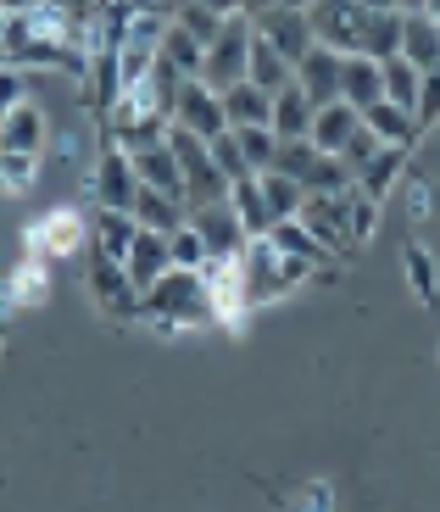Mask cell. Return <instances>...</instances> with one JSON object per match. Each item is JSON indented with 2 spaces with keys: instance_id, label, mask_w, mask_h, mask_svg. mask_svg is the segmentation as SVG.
I'll return each mask as SVG.
<instances>
[{
  "instance_id": "obj_1",
  "label": "cell",
  "mask_w": 440,
  "mask_h": 512,
  "mask_svg": "<svg viewBox=\"0 0 440 512\" xmlns=\"http://www.w3.org/2000/svg\"><path fill=\"white\" fill-rule=\"evenodd\" d=\"M240 268H246L251 307H262V301H279V295H290L296 284L318 279V262H307V256H285L279 245L268 240V234H251V240H246V251H240Z\"/></svg>"
},
{
  "instance_id": "obj_36",
  "label": "cell",
  "mask_w": 440,
  "mask_h": 512,
  "mask_svg": "<svg viewBox=\"0 0 440 512\" xmlns=\"http://www.w3.org/2000/svg\"><path fill=\"white\" fill-rule=\"evenodd\" d=\"M418 128H440V67L424 73V90H418V106H413Z\"/></svg>"
},
{
  "instance_id": "obj_15",
  "label": "cell",
  "mask_w": 440,
  "mask_h": 512,
  "mask_svg": "<svg viewBox=\"0 0 440 512\" xmlns=\"http://www.w3.org/2000/svg\"><path fill=\"white\" fill-rule=\"evenodd\" d=\"M156 67H162V73H179V78H201V67H207V45L173 17L168 34H162V51H156Z\"/></svg>"
},
{
  "instance_id": "obj_24",
  "label": "cell",
  "mask_w": 440,
  "mask_h": 512,
  "mask_svg": "<svg viewBox=\"0 0 440 512\" xmlns=\"http://www.w3.org/2000/svg\"><path fill=\"white\" fill-rule=\"evenodd\" d=\"M223 112H229V128H240V123H273V95L262 90V84H251V78H240V84H229V90H223Z\"/></svg>"
},
{
  "instance_id": "obj_3",
  "label": "cell",
  "mask_w": 440,
  "mask_h": 512,
  "mask_svg": "<svg viewBox=\"0 0 440 512\" xmlns=\"http://www.w3.org/2000/svg\"><path fill=\"white\" fill-rule=\"evenodd\" d=\"M251 34H257V23H251L246 12L223 17L218 39L207 45V67H201V78H207L212 90H229V84H240L251 67Z\"/></svg>"
},
{
  "instance_id": "obj_17",
  "label": "cell",
  "mask_w": 440,
  "mask_h": 512,
  "mask_svg": "<svg viewBox=\"0 0 440 512\" xmlns=\"http://www.w3.org/2000/svg\"><path fill=\"white\" fill-rule=\"evenodd\" d=\"M134 223L140 229H156V234H173L184 218H190V201L184 195H168V190H151V184H140V195H134Z\"/></svg>"
},
{
  "instance_id": "obj_5",
  "label": "cell",
  "mask_w": 440,
  "mask_h": 512,
  "mask_svg": "<svg viewBox=\"0 0 440 512\" xmlns=\"http://www.w3.org/2000/svg\"><path fill=\"white\" fill-rule=\"evenodd\" d=\"M168 117L184 128H195L201 140H218L223 128H229V112H223V90H212L207 78H184L179 90L168 101Z\"/></svg>"
},
{
  "instance_id": "obj_22",
  "label": "cell",
  "mask_w": 440,
  "mask_h": 512,
  "mask_svg": "<svg viewBox=\"0 0 440 512\" xmlns=\"http://www.w3.org/2000/svg\"><path fill=\"white\" fill-rule=\"evenodd\" d=\"M402 56L407 62H418L429 73V67H440V17L429 12H407V28H402Z\"/></svg>"
},
{
  "instance_id": "obj_42",
  "label": "cell",
  "mask_w": 440,
  "mask_h": 512,
  "mask_svg": "<svg viewBox=\"0 0 440 512\" xmlns=\"http://www.w3.org/2000/svg\"><path fill=\"white\" fill-rule=\"evenodd\" d=\"M363 12H390V6H407V0H357Z\"/></svg>"
},
{
  "instance_id": "obj_30",
  "label": "cell",
  "mask_w": 440,
  "mask_h": 512,
  "mask_svg": "<svg viewBox=\"0 0 440 512\" xmlns=\"http://www.w3.org/2000/svg\"><path fill=\"white\" fill-rule=\"evenodd\" d=\"M257 179H262V195H268V206L279 212V218L301 212V201H307V184H301L296 173H285V167H268V173H257Z\"/></svg>"
},
{
  "instance_id": "obj_20",
  "label": "cell",
  "mask_w": 440,
  "mask_h": 512,
  "mask_svg": "<svg viewBox=\"0 0 440 512\" xmlns=\"http://www.w3.org/2000/svg\"><path fill=\"white\" fill-rule=\"evenodd\" d=\"M312 112H318L312 95L290 78L285 90L273 95V134H279V140H307V134H312Z\"/></svg>"
},
{
  "instance_id": "obj_10",
  "label": "cell",
  "mask_w": 440,
  "mask_h": 512,
  "mask_svg": "<svg viewBox=\"0 0 440 512\" xmlns=\"http://www.w3.org/2000/svg\"><path fill=\"white\" fill-rule=\"evenodd\" d=\"M357 128H363V112H357L346 95H335V101H324L318 112H312V134H307V140L318 145V151H335L340 156Z\"/></svg>"
},
{
  "instance_id": "obj_38",
  "label": "cell",
  "mask_w": 440,
  "mask_h": 512,
  "mask_svg": "<svg viewBox=\"0 0 440 512\" xmlns=\"http://www.w3.org/2000/svg\"><path fill=\"white\" fill-rule=\"evenodd\" d=\"M212 156H218V167L229 173V184H234V179H246V173H251L246 156H240V140H234V128H223L218 140H212Z\"/></svg>"
},
{
  "instance_id": "obj_29",
  "label": "cell",
  "mask_w": 440,
  "mask_h": 512,
  "mask_svg": "<svg viewBox=\"0 0 440 512\" xmlns=\"http://www.w3.org/2000/svg\"><path fill=\"white\" fill-rule=\"evenodd\" d=\"M418 90H424V67L407 62L402 51L385 56V95H390V101H402L407 112H413V106H418Z\"/></svg>"
},
{
  "instance_id": "obj_18",
  "label": "cell",
  "mask_w": 440,
  "mask_h": 512,
  "mask_svg": "<svg viewBox=\"0 0 440 512\" xmlns=\"http://www.w3.org/2000/svg\"><path fill=\"white\" fill-rule=\"evenodd\" d=\"M363 123L374 128L385 145H418V134H424V128H418V117L407 112L402 101H390V95H379L374 106H363Z\"/></svg>"
},
{
  "instance_id": "obj_27",
  "label": "cell",
  "mask_w": 440,
  "mask_h": 512,
  "mask_svg": "<svg viewBox=\"0 0 440 512\" xmlns=\"http://www.w3.org/2000/svg\"><path fill=\"white\" fill-rule=\"evenodd\" d=\"M39 173H45V162L28 151H0V201H17V195H28L39 184Z\"/></svg>"
},
{
  "instance_id": "obj_31",
  "label": "cell",
  "mask_w": 440,
  "mask_h": 512,
  "mask_svg": "<svg viewBox=\"0 0 440 512\" xmlns=\"http://www.w3.org/2000/svg\"><path fill=\"white\" fill-rule=\"evenodd\" d=\"M402 268H407V284H413L418 301H424V307H435V301H440V284H435V268H429V251H424V245H407Z\"/></svg>"
},
{
  "instance_id": "obj_41",
  "label": "cell",
  "mask_w": 440,
  "mask_h": 512,
  "mask_svg": "<svg viewBox=\"0 0 440 512\" xmlns=\"http://www.w3.org/2000/svg\"><path fill=\"white\" fill-rule=\"evenodd\" d=\"M84 151H90V128H67L62 140H56V156H67V162H78Z\"/></svg>"
},
{
  "instance_id": "obj_48",
  "label": "cell",
  "mask_w": 440,
  "mask_h": 512,
  "mask_svg": "<svg viewBox=\"0 0 440 512\" xmlns=\"http://www.w3.org/2000/svg\"><path fill=\"white\" fill-rule=\"evenodd\" d=\"M0 351H6V323H0Z\"/></svg>"
},
{
  "instance_id": "obj_12",
  "label": "cell",
  "mask_w": 440,
  "mask_h": 512,
  "mask_svg": "<svg viewBox=\"0 0 440 512\" xmlns=\"http://www.w3.org/2000/svg\"><path fill=\"white\" fill-rule=\"evenodd\" d=\"M340 95H346L357 112L374 106L379 95H385V62L368 56V51H346V67H340Z\"/></svg>"
},
{
  "instance_id": "obj_16",
  "label": "cell",
  "mask_w": 440,
  "mask_h": 512,
  "mask_svg": "<svg viewBox=\"0 0 440 512\" xmlns=\"http://www.w3.org/2000/svg\"><path fill=\"white\" fill-rule=\"evenodd\" d=\"M45 112L34 101L12 106V112L0 117V151H28V156H45Z\"/></svg>"
},
{
  "instance_id": "obj_46",
  "label": "cell",
  "mask_w": 440,
  "mask_h": 512,
  "mask_svg": "<svg viewBox=\"0 0 440 512\" xmlns=\"http://www.w3.org/2000/svg\"><path fill=\"white\" fill-rule=\"evenodd\" d=\"M418 12H429V17H440V0H418Z\"/></svg>"
},
{
  "instance_id": "obj_8",
  "label": "cell",
  "mask_w": 440,
  "mask_h": 512,
  "mask_svg": "<svg viewBox=\"0 0 440 512\" xmlns=\"http://www.w3.org/2000/svg\"><path fill=\"white\" fill-rule=\"evenodd\" d=\"M257 34L273 39L290 62H301V56L312 51V39H318V34H312V17L301 12V6H273V12H262L257 17Z\"/></svg>"
},
{
  "instance_id": "obj_34",
  "label": "cell",
  "mask_w": 440,
  "mask_h": 512,
  "mask_svg": "<svg viewBox=\"0 0 440 512\" xmlns=\"http://www.w3.org/2000/svg\"><path fill=\"white\" fill-rule=\"evenodd\" d=\"M379 234V201L368 190H351V245H368Z\"/></svg>"
},
{
  "instance_id": "obj_2",
  "label": "cell",
  "mask_w": 440,
  "mask_h": 512,
  "mask_svg": "<svg viewBox=\"0 0 440 512\" xmlns=\"http://www.w3.org/2000/svg\"><path fill=\"white\" fill-rule=\"evenodd\" d=\"M84 245H90V212L73 201H56L39 218L23 223V251H39V256H51V262H67Z\"/></svg>"
},
{
  "instance_id": "obj_45",
  "label": "cell",
  "mask_w": 440,
  "mask_h": 512,
  "mask_svg": "<svg viewBox=\"0 0 440 512\" xmlns=\"http://www.w3.org/2000/svg\"><path fill=\"white\" fill-rule=\"evenodd\" d=\"M134 6H156V12H173L179 0H134Z\"/></svg>"
},
{
  "instance_id": "obj_19",
  "label": "cell",
  "mask_w": 440,
  "mask_h": 512,
  "mask_svg": "<svg viewBox=\"0 0 440 512\" xmlns=\"http://www.w3.org/2000/svg\"><path fill=\"white\" fill-rule=\"evenodd\" d=\"M6 284H12V301H17L23 312H28V307H45V301H51V256L23 251V262L6 273Z\"/></svg>"
},
{
  "instance_id": "obj_47",
  "label": "cell",
  "mask_w": 440,
  "mask_h": 512,
  "mask_svg": "<svg viewBox=\"0 0 440 512\" xmlns=\"http://www.w3.org/2000/svg\"><path fill=\"white\" fill-rule=\"evenodd\" d=\"M279 6H301V12H312V0H279Z\"/></svg>"
},
{
  "instance_id": "obj_26",
  "label": "cell",
  "mask_w": 440,
  "mask_h": 512,
  "mask_svg": "<svg viewBox=\"0 0 440 512\" xmlns=\"http://www.w3.org/2000/svg\"><path fill=\"white\" fill-rule=\"evenodd\" d=\"M234 140H240V156H246L251 173H268L273 162H279V134H273V123H240L234 128Z\"/></svg>"
},
{
  "instance_id": "obj_40",
  "label": "cell",
  "mask_w": 440,
  "mask_h": 512,
  "mask_svg": "<svg viewBox=\"0 0 440 512\" xmlns=\"http://www.w3.org/2000/svg\"><path fill=\"white\" fill-rule=\"evenodd\" d=\"M296 501H301V507L329 512V507H335V485H324V479H312V485H301V490H296Z\"/></svg>"
},
{
  "instance_id": "obj_43",
  "label": "cell",
  "mask_w": 440,
  "mask_h": 512,
  "mask_svg": "<svg viewBox=\"0 0 440 512\" xmlns=\"http://www.w3.org/2000/svg\"><path fill=\"white\" fill-rule=\"evenodd\" d=\"M207 6H212V12H223V17H234V12H240V0H207Z\"/></svg>"
},
{
  "instance_id": "obj_9",
  "label": "cell",
  "mask_w": 440,
  "mask_h": 512,
  "mask_svg": "<svg viewBox=\"0 0 440 512\" xmlns=\"http://www.w3.org/2000/svg\"><path fill=\"white\" fill-rule=\"evenodd\" d=\"M134 234H140V223H134V212H123V206H95V212H90V245H95V256L129 262Z\"/></svg>"
},
{
  "instance_id": "obj_33",
  "label": "cell",
  "mask_w": 440,
  "mask_h": 512,
  "mask_svg": "<svg viewBox=\"0 0 440 512\" xmlns=\"http://www.w3.org/2000/svg\"><path fill=\"white\" fill-rule=\"evenodd\" d=\"M173 17H179V23L190 28L201 45H212V39H218V28H223V12H212L207 0H179V6H173Z\"/></svg>"
},
{
  "instance_id": "obj_49",
  "label": "cell",
  "mask_w": 440,
  "mask_h": 512,
  "mask_svg": "<svg viewBox=\"0 0 440 512\" xmlns=\"http://www.w3.org/2000/svg\"><path fill=\"white\" fill-rule=\"evenodd\" d=\"M435 362H440V351H435Z\"/></svg>"
},
{
  "instance_id": "obj_21",
  "label": "cell",
  "mask_w": 440,
  "mask_h": 512,
  "mask_svg": "<svg viewBox=\"0 0 440 512\" xmlns=\"http://www.w3.org/2000/svg\"><path fill=\"white\" fill-rule=\"evenodd\" d=\"M246 78H251V84H262L268 95H279V90L290 84V78H296V62H290V56L279 51L273 39L251 34V67H246Z\"/></svg>"
},
{
  "instance_id": "obj_13",
  "label": "cell",
  "mask_w": 440,
  "mask_h": 512,
  "mask_svg": "<svg viewBox=\"0 0 440 512\" xmlns=\"http://www.w3.org/2000/svg\"><path fill=\"white\" fill-rule=\"evenodd\" d=\"M123 268H129V279H134V290H151L156 279H162V273L173 268V251H168V234H156V229H140L134 234V245H129V262H123Z\"/></svg>"
},
{
  "instance_id": "obj_4",
  "label": "cell",
  "mask_w": 440,
  "mask_h": 512,
  "mask_svg": "<svg viewBox=\"0 0 440 512\" xmlns=\"http://www.w3.org/2000/svg\"><path fill=\"white\" fill-rule=\"evenodd\" d=\"M90 195L95 206H123V212L140 195V173H134L129 145L112 140V134H101V151H95V167H90Z\"/></svg>"
},
{
  "instance_id": "obj_28",
  "label": "cell",
  "mask_w": 440,
  "mask_h": 512,
  "mask_svg": "<svg viewBox=\"0 0 440 512\" xmlns=\"http://www.w3.org/2000/svg\"><path fill=\"white\" fill-rule=\"evenodd\" d=\"M413 156V145H385V151L374 156V162L357 173V190H368L374 201H385L390 195V184H396V173H402V162Z\"/></svg>"
},
{
  "instance_id": "obj_25",
  "label": "cell",
  "mask_w": 440,
  "mask_h": 512,
  "mask_svg": "<svg viewBox=\"0 0 440 512\" xmlns=\"http://www.w3.org/2000/svg\"><path fill=\"white\" fill-rule=\"evenodd\" d=\"M229 201H234V212L246 218V229H251V234H268L273 223H279V212L268 206V195H262V179H257V173L234 179V184H229Z\"/></svg>"
},
{
  "instance_id": "obj_7",
  "label": "cell",
  "mask_w": 440,
  "mask_h": 512,
  "mask_svg": "<svg viewBox=\"0 0 440 512\" xmlns=\"http://www.w3.org/2000/svg\"><path fill=\"white\" fill-rule=\"evenodd\" d=\"M340 67H346V51L324 45V39H312V51L296 62V84L312 95V106H324L340 95Z\"/></svg>"
},
{
  "instance_id": "obj_37",
  "label": "cell",
  "mask_w": 440,
  "mask_h": 512,
  "mask_svg": "<svg viewBox=\"0 0 440 512\" xmlns=\"http://www.w3.org/2000/svg\"><path fill=\"white\" fill-rule=\"evenodd\" d=\"M28 101V73L17 62H0V117Z\"/></svg>"
},
{
  "instance_id": "obj_39",
  "label": "cell",
  "mask_w": 440,
  "mask_h": 512,
  "mask_svg": "<svg viewBox=\"0 0 440 512\" xmlns=\"http://www.w3.org/2000/svg\"><path fill=\"white\" fill-rule=\"evenodd\" d=\"M402 195H407L402 206H407V218H413V223H424L429 212H435V190H429V184H418V179H413V184H407Z\"/></svg>"
},
{
  "instance_id": "obj_14",
  "label": "cell",
  "mask_w": 440,
  "mask_h": 512,
  "mask_svg": "<svg viewBox=\"0 0 440 512\" xmlns=\"http://www.w3.org/2000/svg\"><path fill=\"white\" fill-rule=\"evenodd\" d=\"M134 173H140V184H151V190H168V195H184V173H179V156H173L168 140H145L134 145Z\"/></svg>"
},
{
  "instance_id": "obj_11",
  "label": "cell",
  "mask_w": 440,
  "mask_h": 512,
  "mask_svg": "<svg viewBox=\"0 0 440 512\" xmlns=\"http://www.w3.org/2000/svg\"><path fill=\"white\" fill-rule=\"evenodd\" d=\"M95 301H101L112 318H134L140 312V290H134V279H129V268L123 262H112V256H95Z\"/></svg>"
},
{
  "instance_id": "obj_35",
  "label": "cell",
  "mask_w": 440,
  "mask_h": 512,
  "mask_svg": "<svg viewBox=\"0 0 440 512\" xmlns=\"http://www.w3.org/2000/svg\"><path fill=\"white\" fill-rule=\"evenodd\" d=\"M379 151H385V140H379L374 128L363 123V128H357V134H351V140H346V151H340V156H346V167H351V173H363V167L374 162Z\"/></svg>"
},
{
  "instance_id": "obj_44",
  "label": "cell",
  "mask_w": 440,
  "mask_h": 512,
  "mask_svg": "<svg viewBox=\"0 0 440 512\" xmlns=\"http://www.w3.org/2000/svg\"><path fill=\"white\" fill-rule=\"evenodd\" d=\"M34 0H0V12H28Z\"/></svg>"
},
{
  "instance_id": "obj_23",
  "label": "cell",
  "mask_w": 440,
  "mask_h": 512,
  "mask_svg": "<svg viewBox=\"0 0 440 512\" xmlns=\"http://www.w3.org/2000/svg\"><path fill=\"white\" fill-rule=\"evenodd\" d=\"M402 28H407V6H390V12H363V51L368 56H396L402 51Z\"/></svg>"
},
{
  "instance_id": "obj_32",
  "label": "cell",
  "mask_w": 440,
  "mask_h": 512,
  "mask_svg": "<svg viewBox=\"0 0 440 512\" xmlns=\"http://www.w3.org/2000/svg\"><path fill=\"white\" fill-rule=\"evenodd\" d=\"M168 251H173V268H201V262H207V240H201V229H195L190 218L179 223V229L168 234Z\"/></svg>"
},
{
  "instance_id": "obj_6",
  "label": "cell",
  "mask_w": 440,
  "mask_h": 512,
  "mask_svg": "<svg viewBox=\"0 0 440 512\" xmlns=\"http://www.w3.org/2000/svg\"><path fill=\"white\" fill-rule=\"evenodd\" d=\"M190 223L201 229V240H207L212 256H234V251H246V240H251V229H246V218L234 212V201H207V206H195Z\"/></svg>"
}]
</instances>
